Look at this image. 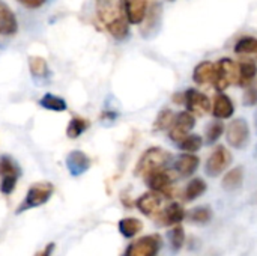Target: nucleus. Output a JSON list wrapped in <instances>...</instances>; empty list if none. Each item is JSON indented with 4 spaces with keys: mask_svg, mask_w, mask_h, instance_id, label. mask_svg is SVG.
I'll use <instances>...</instances> for the list:
<instances>
[{
    "mask_svg": "<svg viewBox=\"0 0 257 256\" xmlns=\"http://www.w3.org/2000/svg\"><path fill=\"white\" fill-rule=\"evenodd\" d=\"M96 15L113 38H128L130 21L126 18L122 0H96Z\"/></svg>",
    "mask_w": 257,
    "mask_h": 256,
    "instance_id": "1",
    "label": "nucleus"
},
{
    "mask_svg": "<svg viewBox=\"0 0 257 256\" xmlns=\"http://www.w3.org/2000/svg\"><path fill=\"white\" fill-rule=\"evenodd\" d=\"M170 160H172V155L166 149L158 148V146L149 148L140 157V160L136 166V175L145 178L146 175H149L155 170L166 169L169 166Z\"/></svg>",
    "mask_w": 257,
    "mask_h": 256,
    "instance_id": "2",
    "label": "nucleus"
},
{
    "mask_svg": "<svg viewBox=\"0 0 257 256\" xmlns=\"http://www.w3.org/2000/svg\"><path fill=\"white\" fill-rule=\"evenodd\" d=\"M54 193V186L51 183H36V184H32L30 189L27 190V195L23 201V204L18 207L17 210V214L23 213V211H27L30 208H36V207H41L44 204H47L50 201V198L53 196Z\"/></svg>",
    "mask_w": 257,
    "mask_h": 256,
    "instance_id": "3",
    "label": "nucleus"
},
{
    "mask_svg": "<svg viewBox=\"0 0 257 256\" xmlns=\"http://www.w3.org/2000/svg\"><path fill=\"white\" fill-rule=\"evenodd\" d=\"M238 75H239L238 65L232 59L223 57L215 63V75H214L212 84L215 86L217 91L223 92L230 84L238 83Z\"/></svg>",
    "mask_w": 257,
    "mask_h": 256,
    "instance_id": "4",
    "label": "nucleus"
},
{
    "mask_svg": "<svg viewBox=\"0 0 257 256\" xmlns=\"http://www.w3.org/2000/svg\"><path fill=\"white\" fill-rule=\"evenodd\" d=\"M18 164L8 155L0 157V192L3 195H11L20 178Z\"/></svg>",
    "mask_w": 257,
    "mask_h": 256,
    "instance_id": "5",
    "label": "nucleus"
},
{
    "mask_svg": "<svg viewBox=\"0 0 257 256\" xmlns=\"http://www.w3.org/2000/svg\"><path fill=\"white\" fill-rule=\"evenodd\" d=\"M226 139L235 149H244L250 142V127L245 119H233L226 130Z\"/></svg>",
    "mask_w": 257,
    "mask_h": 256,
    "instance_id": "6",
    "label": "nucleus"
},
{
    "mask_svg": "<svg viewBox=\"0 0 257 256\" xmlns=\"http://www.w3.org/2000/svg\"><path fill=\"white\" fill-rule=\"evenodd\" d=\"M194 125H196V118L191 112L185 110L178 113L175 116L172 127L169 128V139L175 143H179L182 139L188 136V133L194 128Z\"/></svg>",
    "mask_w": 257,
    "mask_h": 256,
    "instance_id": "7",
    "label": "nucleus"
},
{
    "mask_svg": "<svg viewBox=\"0 0 257 256\" xmlns=\"http://www.w3.org/2000/svg\"><path fill=\"white\" fill-rule=\"evenodd\" d=\"M161 244L163 241L160 235H146L130 244L123 256H155L158 253Z\"/></svg>",
    "mask_w": 257,
    "mask_h": 256,
    "instance_id": "8",
    "label": "nucleus"
},
{
    "mask_svg": "<svg viewBox=\"0 0 257 256\" xmlns=\"http://www.w3.org/2000/svg\"><path fill=\"white\" fill-rule=\"evenodd\" d=\"M230 163H232V154L229 152V149L224 146H217L212 151V154L209 155L205 170L209 177L215 178V177L221 175L229 167Z\"/></svg>",
    "mask_w": 257,
    "mask_h": 256,
    "instance_id": "9",
    "label": "nucleus"
},
{
    "mask_svg": "<svg viewBox=\"0 0 257 256\" xmlns=\"http://www.w3.org/2000/svg\"><path fill=\"white\" fill-rule=\"evenodd\" d=\"M146 186L152 192H158L167 196H172V184H173V177L167 169H160L155 170L149 175L145 177Z\"/></svg>",
    "mask_w": 257,
    "mask_h": 256,
    "instance_id": "10",
    "label": "nucleus"
},
{
    "mask_svg": "<svg viewBox=\"0 0 257 256\" xmlns=\"http://www.w3.org/2000/svg\"><path fill=\"white\" fill-rule=\"evenodd\" d=\"M184 95H185L184 104H185L187 110L191 112L193 115L202 116V115H206L211 110L209 98L205 94L199 92L197 89H188V91L184 92Z\"/></svg>",
    "mask_w": 257,
    "mask_h": 256,
    "instance_id": "11",
    "label": "nucleus"
},
{
    "mask_svg": "<svg viewBox=\"0 0 257 256\" xmlns=\"http://www.w3.org/2000/svg\"><path fill=\"white\" fill-rule=\"evenodd\" d=\"M137 208L140 210V213H143L145 216H155L158 213H161V205H163V196L158 192H148L145 195H142L137 202H136Z\"/></svg>",
    "mask_w": 257,
    "mask_h": 256,
    "instance_id": "12",
    "label": "nucleus"
},
{
    "mask_svg": "<svg viewBox=\"0 0 257 256\" xmlns=\"http://www.w3.org/2000/svg\"><path fill=\"white\" fill-rule=\"evenodd\" d=\"M130 24L143 23L148 12V0H122Z\"/></svg>",
    "mask_w": 257,
    "mask_h": 256,
    "instance_id": "13",
    "label": "nucleus"
},
{
    "mask_svg": "<svg viewBox=\"0 0 257 256\" xmlns=\"http://www.w3.org/2000/svg\"><path fill=\"white\" fill-rule=\"evenodd\" d=\"M66 167L72 177H80L90 167V158L83 151H72L66 157Z\"/></svg>",
    "mask_w": 257,
    "mask_h": 256,
    "instance_id": "14",
    "label": "nucleus"
},
{
    "mask_svg": "<svg viewBox=\"0 0 257 256\" xmlns=\"http://www.w3.org/2000/svg\"><path fill=\"white\" fill-rule=\"evenodd\" d=\"M233 112H235V106H233L232 100L223 92L217 94V97L214 100L212 115L217 119H229V118H232Z\"/></svg>",
    "mask_w": 257,
    "mask_h": 256,
    "instance_id": "15",
    "label": "nucleus"
},
{
    "mask_svg": "<svg viewBox=\"0 0 257 256\" xmlns=\"http://www.w3.org/2000/svg\"><path fill=\"white\" fill-rule=\"evenodd\" d=\"M199 164H200L199 157L191 152H187V154H182L178 157V160L175 163V169L181 177H191L197 170Z\"/></svg>",
    "mask_w": 257,
    "mask_h": 256,
    "instance_id": "16",
    "label": "nucleus"
},
{
    "mask_svg": "<svg viewBox=\"0 0 257 256\" xmlns=\"http://www.w3.org/2000/svg\"><path fill=\"white\" fill-rule=\"evenodd\" d=\"M215 75V63L209 62V60H203L200 62L194 71H193V81L196 84H206V83H212Z\"/></svg>",
    "mask_w": 257,
    "mask_h": 256,
    "instance_id": "17",
    "label": "nucleus"
},
{
    "mask_svg": "<svg viewBox=\"0 0 257 256\" xmlns=\"http://www.w3.org/2000/svg\"><path fill=\"white\" fill-rule=\"evenodd\" d=\"M18 29V21L14 12L2 2L0 3V35H14Z\"/></svg>",
    "mask_w": 257,
    "mask_h": 256,
    "instance_id": "18",
    "label": "nucleus"
},
{
    "mask_svg": "<svg viewBox=\"0 0 257 256\" xmlns=\"http://www.w3.org/2000/svg\"><path fill=\"white\" fill-rule=\"evenodd\" d=\"M238 84L241 88H247L257 77V65L254 60L245 59L238 65Z\"/></svg>",
    "mask_w": 257,
    "mask_h": 256,
    "instance_id": "19",
    "label": "nucleus"
},
{
    "mask_svg": "<svg viewBox=\"0 0 257 256\" xmlns=\"http://www.w3.org/2000/svg\"><path fill=\"white\" fill-rule=\"evenodd\" d=\"M185 219V210L182 208L181 204L173 202L163 213H160V220L163 225H179Z\"/></svg>",
    "mask_w": 257,
    "mask_h": 256,
    "instance_id": "20",
    "label": "nucleus"
},
{
    "mask_svg": "<svg viewBox=\"0 0 257 256\" xmlns=\"http://www.w3.org/2000/svg\"><path fill=\"white\" fill-rule=\"evenodd\" d=\"M146 17H148V20H146L145 27L142 29V32H143L145 36H151V35L157 33L158 29H160V24H161V6L158 3H155L152 8H149V11L146 12Z\"/></svg>",
    "mask_w": 257,
    "mask_h": 256,
    "instance_id": "21",
    "label": "nucleus"
},
{
    "mask_svg": "<svg viewBox=\"0 0 257 256\" xmlns=\"http://www.w3.org/2000/svg\"><path fill=\"white\" fill-rule=\"evenodd\" d=\"M242 181H244V169L241 166L238 167H233L232 170H229L224 178H223V189L227 190V192H233L236 189H239L242 186Z\"/></svg>",
    "mask_w": 257,
    "mask_h": 256,
    "instance_id": "22",
    "label": "nucleus"
},
{
    "mask_svg": "<svg viewBox=\"0 0 257 256\" xmlns=\"http://www.w3.org/2000/svg\"><path fill=\"white\" fill-rule=\"evenodd\" d=\"M143 229V223L139 219L134 217H126L119 222V231L125 238H133L136 237L140 231Z\"/></svg>",
    "mask_w": 257,
    "mask_h": 256,
    "instance_id": "23",
    "label": "nucleus"
},
{
    "mask_svg": "<svg viewBox=\"0 0 257 256\" xmlns=\"http://www.w3.org/2000/svg\"><path fill=\"white\" fill-rule=\"evenodd\" d=\"M206 192V183L202 180V178H194L188 183V186L185 187V192H184V198L185 201L191 202L197 198H200L203 193Z\"/></svg>",
    "mask_w": 257,
    "mask_h": 256,
    "instance_id": "24",
    "label": "nucleus"
},
{
    "mask_svg": "<svg viewBox=\"0 0 257 256\" xmlns=\"http://www.w3.org/2000/svg\"><path fill=\"white\" fill-rule=\"evenodd\" d=\"M41 107L51 110V112H65L66 110V101L62 97H57L54 94H45L39 100Z\"/></svg>",
    "mask_w": 257,
    "mask_h": 256,
    "instance_id": "25",
    "label": "nucleus"
},
{
    "mask_svg": "<svg viewBox=\"0 0 257 256\" xmlns=\"http://www.w3.org/2000/svg\"><path fill=\"white\" fill-rule=\"evenodd\" d=\"M235 53L238 54H256L257 38L254 36H242L235 44Z\"/></svg>",
    "mask_w": 257,
    "mask_h": 256,
    "instance_id": "26",
    "label": "nucleus"
},
{
    "mask_svg": "<svg viewBox=\"0 0 257 256\" xmlns=\"http://www.w3.org/2000/svg\"><path fill=\"white\" fill-rule=\"evenodd\" d=\"M87 127H89V122H87L86 119L75 116V118H72V119L69 121V124H68L66 136H68L69 139H77V137H80V136L87 130Z\"/></svg>",
    "mask_w": 257,
    "mask_h": 256,
    "instance_id": "27",
    "label": "nucleus"
},
{
    "mask_svg": "<svg viewBox=\"0 0 257 256\" xmlns=\"http://www.w3.org/2000/svg\"><path fill=\"white\" fill-rule=\"evenodd\" d=\"M179 149L184 152H197L203 146V139L199 134H188L185 139H182L179 143Z\"/></svg>",
    "mask_w": 257,
    "mask_h": 256,
    "instance_id": "28",
    "label": "nucleus"
},
{
    "mask_svg": "<svg viewBox=\"0 0 257 256\" xmlns=\"http://www.w3.org/2000/svg\"><path fill=\"white\" fill-rule=\"evenodd\" d=\"M29 68L33 77H45L48 74L47 60L41 56H30L29 57Z\"/></svg>",
    "mask_w": 257,
    "mask_h": 256,
    "instance_id": "29",
    "label": "nucleus"
},
{
    "mask_svg": "<svg viewBox=\"0 0 257 256\" xmlns=\"http://www.w3.org/2000/svg\"><path fill=\"white\" fill-rule=\"evenodd\" d=\"M175 121V115L170 109H164L158 113L155 122H154V130L155 131H163V130H169L172 127Z\"/></svg>",
    "mask_w": 257,
    "mask_h": 256,
    "instance_id": "30",
    "label": "nucleus"
},
{
    "mask_svg": "<svg viewBox=\"0 0 257 256\" xmlns=\"http://www.w3.org/2000/svg\"><path fill=\"white\" fill-rule=\"evenodd\" d=\"M224 133V124L221 121H214L206 127V143H215Z\"/></svg>",
    "mask_w": 257,
    "mask_h": 256,
    "instance_id": "31",
    "label": "nucleus"
},
{
    "mask_svg": "<svg viewBox=\"0 0 257 256\" xmlns=\"http://www.w3.org/2000/svg\"><path fill=\"white\" fill-rule=\"evenodd\" d=\"M169 240H170L172 250H175V252L181 250V249H182V246H184V243H185V232H184L182 226L176 225V226L170 231V234H169Z\"/></svg>",
    "mask_w": 257,
    "mask_h": 256,
    "instance_id": "32",
    "label": "nucleus"
},
{
    "mask_svg": "<svg viewBox=\"0 0 257 256\" xmlns=\"http://www.w3.org/2000/svg\"><path fill=\"white\" fill-rule=\"evenodd\" d=\"M212 217V211L208 207H199L190 211V219L197 223H208Z\"/></svg>",
    "mask_w": 257,
    "mask_h": 256,
    "instance_id": "33",
    "label": "nucleus"
},
{
    "mask_svg": "<svg viewBox=\"0 0 257 256\" xmlns=\"http://www.w3.org/2000/svg\"><path fill=\"white\" fill-rule=\"evenodd\" d=\"M242 104L244 106H256L257 104V78H254L247 88H245V92H244V97H242Z\"/></svg>",
    "mask_w": 257,
    "mask_h": 256,
    "instance_id": "34",
    "label": "nucleus"
},
{
    "mask_svg": "<svg viewBox=\"0 0 257 256\" xmlns=\"http://www.w3.org/2000/svg\"><path fill=\"white\" fill-rule=\"evenodd\" d=\"M18 3H21V5H24L26 8H32V9H35V8H39V6H42L47 0H17Z\"/></svg>",
    "mask_w": 257,
    "mask_h": 256,
    "instance_id": "35",
    "label": "nucleus"
},
{
    "mask_svg": "<svg viewBox=\"0 0 257 256\" xmlns=\"http://www.w3.org/2000/svg\"><path fill=\"white\" fill-rule=\"evenodd\" d=\"M53 249H54V244L51 243V244H48L41 253H38L36 256H51V253H53Z\"/></svg>",
    "mask_w": 257,
    "mask_h": 256,
    "instance_id": "36",
    "label": "nucleus"
},
{
    "mask_svg": "<svg viewBox=\"0 0 257 256\" xmlns=\"http://www.w3.org/2000/svg\"><path fill=\"white\" fill-rule=\"evenodd\" d=\"M254 127H256V131H257V110H256V113H254Z\"/></svg>",
    "mask_w": 257,
    "mask_h": 256,
    "instance_id": "37",
    "label": "nucleus"
},
{
    "mask_svg": "<svg viewBox=\"0 0 257 256\" xmlns=\"http://www.w3.org/2000/svg\"><path fill=\"white\" fill-rule=\"evenodd\" d=\"M169 2H173V0H169Z\"/></svg>",
    "mask_w": 257,
    "mask_h": 256,
    "instance_id": "38",
    "label": "nucleus"
},
{
    "mask_svg": "<svg viewBox=\"0 0 257 256\" xmlns=\"http://www.w3.org/2000/svg\"><path fill=\"white\" fill-rule=\"evenodd\" d=\"M256 154H257V149H256Z\"/></svg>",
    "mask_w": 257,
    "mask_h": 256,
    "instance_id": "39",
    "label": "nucleus"
},
{
    "mask_svg": "<svg viewBox=\"0 0 257 256\" xmlns=\"http://www.w3.org/2000/svg\"><path fill=\"white\" fill-rule=\"evenodd\" d=\"M0 3H2V2H0Z\"/></svg>",
    "mask_w": 257,
    "mask_h": 256,
    "instance_id": "40",
    "label": "nucleus"
}]
</instances>
